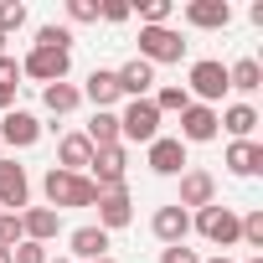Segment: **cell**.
I'll return each mask as SVG.
<instances>
[{"label": "cell", "instance_id": "obj_27", "mask_svg": "<svg viewBox=\"0 0 263 263\" xmlns=\"http://www.w3.org/2000/svg\"><path fill=\"white\" fill-rule=\"evenodd\" d=\"M26 26V0H0V36L11 42V31Z\"/></svg>", "mask_w": 263, "mask_h": 263}, {"label": "cell", "instance_id": "obj_14", "mask_svg": "<svg viewBox=\"0 0 263 263\" xmlns=\"http://www.w3.org/2000/svg\"><path fill=\"white\" fill-rule=\"evenodd\" d=\"M98 227L103 232H119V227H129L135 222V201H129V191L119 186V191H98Z\"/></svg>", "mask_w": 263, "mask_h": 263}, {"label": "cell", "instance_id": "obj_24", "mask_svg": "<svg viewBox=\"0 0 263 263\" xmlns=\"http://www.w3.org/2000/svg\"><path fill=\"white\" fill-rule=\"evenodd\" d=\"M78 103H83V93H78L72 83H47V88H42V108H47V114H57V119H62V114H72Z\"/></svg>", "mask_w": 263, "mask_h": 263}, {"label": "cell", "instance_id": "obj_25", "mask_svg": "<svg viewBox=\"0 0 263 263\" xmlns=\"http://www.w3.org/2000/svg\"><path fill=\"white\" fill-rule=\"evenodd\" d=\"M83 135H88V145H93V150H108V145H119V114H114V108L93 114V124L83 129Z\"/></svg>", "mask_w": 263, "mask_h": 263}, {"label": "cell", "instance_id": "obj_2", "mask_svg": "<svg viewBox=\"0 0 263 263\" xmlns=\"http://www.w3.org/2000/svg\"><path fill=\"white\" fill-rule=\"evenodd\" d=\"M155 145L160 140V108L150 98H129V108L119 114V145Z\"/></svg>", "mask_w": 263, "mask_h": 263}, {"label": "cell", "instance_id": "obj_4", "mask_svg": "<svg viewBox=\"0 0 263 263\" xmlns=\"http://www.w3.org/2000/svg\"><path fill=\"white\" fill-rule=\"evenodd\" d=\"M237 222H242V217H237L232 206H222V201H212V206H201V212L191 217V227H196L212 248H222V253L237 242Z\"/></svg>", "mask_w": 263, "mask_h": 263}, {"label": "cell", "instance_id": "obj_29", "mask_svg": "<svg viewBox=\"0 0 263 263\" xmlns=\"http://www.w3.org/2000/svg\"><path fill=\"white\" fill-rule=\"evenodd\" d=\"M36 47H52V52H72V31H67V26H42V31H36Z\"/></svg>", "mask_w": 263, "mask_h": 263}, {"label": "cell", "instance_id": "obj_12", "mask_svg": "<svg viewBox=\"0 0 263 263\" xmlns=\"http://www.w3.org/2000/svg\"><path fill=\"white\" fill-rule=\"evenodd\" d=\"M67 258H72V263H98V258H108V232H103L98 222L72 227V237H67Z\"/></svg>", "mask_w": 263, "mask_h": 263}, {"label": "cell", "instance_id": "obj_30", "mask_svg": "<svg viewBox=\"0 0 263 263\" xmlns=\"http://www.w3.org/2000/svg\"><path fill=\"white\" fill-rule=\"evenodd\" d=\"M26 232H21V212H0V248H16Z\"/></svg>", "mask_w": 263, "mask_h": 263}, {"label": "cell", "instance_id": "obj_9", "mask_svg": "<svg viewBox=\"0 0 263 263\" xmlns=\"http://www.w3.org/2000/svg\"><path fill=\"white\" fill-rule=\"evenodd\" d=\"M31 201V176L16 160H0V212H26Z\"/></svg>", "mask_w": 263, "mask_h": 263}, {"label": "cell", "instance_id": "obj_23", "mask_svg": "<svg viewBox=\"0 0 263 263\" xmlns=\"http://www.w3.org/2000/svg\"><path fill=\"white\" fill-rule=\"evenodd\" d=\"M227 88H237V93H258V88H263V62H258V57H237V62L227 67Z\"/></svg>", "mask_w": 263, "mask_h": 263}, {"label": "cell", "instance_id": "obj_26", "mask_svg": "<svg viewBox=\"0 0 263 263\" xmlns=\"http://www.w3.org/2000/svg\"><path fill=\"white\" fill-rule=\"evenodd\" d=\"M150 103H155V108H160V119H165V114H186V108H191V93H186V83H165Z\"/></svg>", "mask_w": 263, "mask_h": 263}, {"label": "cell", "instance_id": "obj_19", "mask_svg": "<svg viewBox=\"0 0 263 263\" xmlns=\"http://www.w3.org/2000/svg\"><path fill=\"white\" fill-rule=\"evenodd\" d=\"M114 78H119V93H124V98H150V88H155V67H150L145 57H129Z\"/></svg>", "mask_w": 263, "mask_h": 263}, {"label": "cell", "instance_id": "obj_6", "mask_svg": "<svg viewBox=\"0 0 263 263\" xmlns=\"http://www.w3.org/2000/svg\"><path fill=\"white\" fill-rule=\"evenodd\" d=\"M21 72H26V78H36L42 88H47V83H67V72H72V52L31 47V52H26V62H21Z\"/></svg>", "mask_w": 263, "mask_h": 263}, {"label": "cell", "instance_id": "obj_36", "mask_svg": "<svg viewBox=\"0 0 263 263\" xmlns=\"http://www.w3.org/2000/svg\"><path fill=\"white\" fill-rule=\"evenodd\" d=\"M16 88H21V83H0V114L16 108Z\"/></svg>", "mask_w": 263, "mask_h": 263}, {"label": "cell", "instance_id": "obj_13", "mask_svg": "<svg viewBox=\"0 0 263 263\" xmlns=\"http://www.w3.org/2000/svg\"><path fill=\"white\" fill-rule=\"evenodd\" d=\"M222 129H217V108H206V103H191L186 114H181V145H206V140H217Z\"/></svg>", "mask_w": 263, "mask_h": 263}, {"label": "cell", "instance_id": "obj_3", "mask_svg": "<svg viewBox=\"0 0 263 263\" xmlns=\"http://www.w3.org/2000/svg\"><path fill=\"white\" fill-rule=\"evenodd\" d=\"M186 93H191V103H206V108H217V98L227 93V67H222L217 57H201V62H191V72H186Z\"/></svg>", "mask_w": 263, "mask_h": 263}, {"label": "cell", "instance_id": "obj_11", "mask_svg": "<svg viewBox=\"0 0 263 263\" xmlns=\"http://www.w3.org/2000/svg\"><path fill=\"white\" fill-rule=\"evenodd\" d=\"M145 150H150V155H145V165H150L155 176H181V171L191 165V160H186V145H181L176 135H160V140H155V145H145Z\"/></svg>", "mask_w": 263, "mask_h": 263}, {"label": "cell", "instance_id": "obj_37", "mask_svg": "<svg viewBox=\"0 0 263 263\" xmlns=\"http://www.w3.org/2000/svg\"><path fill=\"white\" fill-rule=\"evenodd\" d=\"M201 263H232V258H227V253H217V258H201Z\"/></svg>", "mask_w": 263, "mask_h": 263}, {"label": "cell", "instance_id": "obj_42", "mask_svg": "<svg viewBox=\"0 0 263 263\" xmlns=\"http://www.w3.org/2000/svg\"><path fill=\"white\" fill-rule=\"evenodd\" d=\"M0 52H6V36H0Z\"/></svg>", "mask_w": 263, "mask_h": 263}, {"label": "cell", "instance_id": "obj_20", "mask_svg": "<svg viewBox=\"0 0 263 263\" xmlns=\"http://www.w3.org/2000/svg\"><path fill=\"white\" fill-rule=\"evenodd\" d=\"M57 227H62V212H52V206H26L21 212V232H26V242H52L57 237Z\"/></svg>", "mask_w": 263, "mask_h": 263}, {"label": "cell", "instance_id": "obj_41", "mask_svg": "<svg viewBox=\"0 0 263 263\" xmlns=\"http://www.w3.org/2000/svg\"><path fill=\"white\" fill-rule=\"evenodd\" d=\"M0 160H6V145H0Z\"/></svg>", "mask_w": 263, "mask_h": 263}, {"label": "cell", "instance_id": "obj_22", "mask_svg": "<svg viewBox=\"0 0 263 263\" xmlns=\"http://www.w3.org/2000/svg\"><path fill=\"white\" fill-rule=\"evenodd\" d=\"M227 171L242 176V181L258 176V171H263V145H258V140H232V145H227Z\"/></svg>", "mask_w": 263, "mask_h": 263}, {"label": "cell", "instance_id": "obj_32", "mask_svg": "<svg viewBox=\"0 0 263 263\" xmlns=\"http://www.w3.org/2000/svg\"><path fill=\"white\" fill-rule=\"evenodd\" d=\"M129 16H135V11H129V0H98V21H129Z\"/></svg>", "mask_w": 263, "mask_h": 263}, {"label": "cell", "instance_id": "obj_43", "mask_svg": "<svg viewBox=\"0 0 263 263\" xmlns=\"http://www.w3.org/2000/svg\"><path fill=\"white\" fill-rule=\"evenodd\" d=\"M98 263H114V258H98Z\"/></svg>", "mask_w": 263, "mask_h": 263}, {"label": "cell", "instance_id": "obj_35", "mask_svg": "<svg viewBox=\"0 0 263 263\" xmlns=\"http://www.w3.org/2000/svg\"><path fill=\"white\" fill-rule=\"evenodd\" d=\"M16 78H21V62L0 52V83H16Z\"/></svg>", "mask_w": 263, "mask_h": 263}, {"label": "cell", "instance_id": "obj_5", "mask_svg": "<svg viewBox=\"0 0 263 263\" xmlns=\"http://www.w3.org/2000/svg\"><path fill=\"white\" fill-rule=\"evenodd\" d=\"M140 57L150 67H165V62H181L186 57V42L171 26H140Z\"/></svg>", "mask_w": 263, "mask_h": 263}, {"label": "cell", "instance_id": "obj_31", "mask_svg": "<svg viewBox=\"0 0 263 263\" xmlns=\"http://www.w3.org/2000/svg\"><path fill=\"white\" fill-rule=\"evenodd\" d=\"M11 263H47V248H42V242H26V237H21V242L11 248Z\"/></svg>", "mask_w": 263, "mask_h": 263}, {"label": "cell", "instance_id": "obj_34", "mask_svg": "<svg viewBox=\"0 0 263 263\" xmlns=\"http://www.w3.org/2000/svg\"><path fill=\"white\" fill-rule=\"evenodd\" d=\"M160 263H201V258H196V248L176 242V248H165V253H160Z\"/></svg>", "mask_w": 263, "mask_h": 263}, {"label": "cell", "instance_id": "obj_33", "mask_svg": "<svg viewBox=\"0 0 263 263\" xmlns=\"http://www.w3.org/2000/svg\"><path fill=\"white\" fill-rule=\"evenodd\" d=\"M67 21H78V26L98 21V0H67Z\"/></svg>", "mask_w": 263, "mask_h": 263}, {"label": "cell", "instance_id": "obj_39", "mask_svg": "<svg viewBox=\"0 0 263 263\" xmlns=\"http://www.w3.org/2000/svg\"><path fill=\"white\" fill-rule=\"evenodd\" d=\"M242 263H263V253H253V258H242Z\"/></svg>", "mask_w": 263, "mask_h": 263}, {"label": "cell", "instance_id": "obj_15", "mask_svg": "<svg viewBox=\"0 0 263 263\" xmlns=\"http://www.w3.org/2000/svg\"><path fill=\"white\" fill-rule=\"evenodd\" d=\"M150 232H155L165 248H176V242H186V237H191V212H181L176 201H171V206H155V217H150Z\"/></svg>", "mask_w": 263, "mask_h": 263}, {"label": "cell", "instance_id": "obj_17", "mask_svg": "<svg viewBox=\"0 0 263 263\" xmlns=\"http://www.w3.org/2000/svg\"><path fill=\"white\" fill-rule=\"evenodd\" d=\"M78 93L93 103V114H103V108H114V103L124 98V93H119V78H114V67H93V72H88V83H83Z\"/></svg>", "mask_w": 263, "mask_h": 263}, {"label": "cell", "instance_id": "obj_8", "mask_svg": "<svg viewBox=\"0 0 263 263\" xmlns=\"http://www.w3.org/2000/svg\"><path fill=\"white\" fill-rule=\"evenodd\" d=\"M42 119L36 114H26V108H11L6 119H0V145H11V150H31L36 140H42Z\"/></svg>", "mask_w": 263, "mask_h": 263}, {"label": "cell", "instance_id": "obj_16", "mask_svg": "<svg viewBox=\"0 0 263 263\" xmlns=\"http://www.w3.org/2000/svg\"><path fill=\"white\" fill-rule=\"evenodd\" d=\"M88 165H93V145H88V135H83V129H72V135H62V140H57V171L88 176Z\"/></svg>", "mask_w": 263, "mask_h": 263}, {"label": "cell", "instance_id": "obj_28", "mask_svg": "<svg viewBox=\"0 0 263 263\" xmlns=\"http://www.w3.org/2000/svg\"><path fill=\"white\" fill-rule=\"evenodd\" d=\"M129 11H140V26H165L171 21V0H145V6H129Z\"/></svg>", "mask_w": 263, "mask_h": 263}, {"label": "cell", "instance_id": "obj_18", "mask_svg": "<svg viewBox=\"0 0 263 263\" xmlns=\"http://www.w3.org/2000/svg\"><path fill=\"white\" fill-rule=\"evenodd\" d=\"M186 26H196V31H227L232 26V6H227V0H191V6H186Z\"/></svg>", "mask_w": 263, "mask_h": 263}, {"label": "cell", "instance_id": "obj_1", "mask_svg": "<svg viewBox=\"0 0 263 263\" xmlns=\"http://www.w3.org/2000/svg\"><path fill=\"white\" fill-rule=\"evenodd\" d=\"M42 191H47L52 212H62V206H93L98 201V186L88 176H72V171H57V165L42 176Z\"/></svg>", "mask_w": 263, "mask_h": 263}, {"label": "cell", "instance_id": "obj_10", "mask_svg": "<svg viewBox=\"0 0 263 263\" xmlns=\"http://www.w3.org/2000/svg\"><path fill=\"white\" fill-rule=\"evenodd\" d=\"M212 201H217V176L186 165V171H181V201H176V206H181V212H191V206L201 212V206H212Z\"/></svg>", "mask_w": 263, "mask_h": 263}, {"label": "cell", "instance_id": "obj_38", "mask_svg": "<svg viewBox=\"0 0 263 263\" xmlns=\"http://www.w3.org/2000/svg\"><path fill=\"white\" fill-rule=\"evenodd\" d=\"M0 263H11V248H0Z\"/></svg>", "mask_w": 263, "mask_h": 263}, {"label": "cell", "instance_id": "obj_7", "mask_svg": "<svg viewBox=\"0 0 263 263\" xmlns=\"http://www.w3.org/2000/svg\"><path fill=\"white\" fill-rule=\"evenodd\" d=\"M129 176V150L124 145H108V150H93V165H88V181L98 191H119Z\"/></svg>", "mask_w": 263, "mask_h": 263}, {"label": "cell", "instance_id": "obj_21", "mask_svg": "<svg viewBox=\"0 0 263 263\" xmlns=\"http://www.w3.org/2000/svg\"><path fill=\"white\" fill-rule=\"evenodd\" d=\"M217 129H227L232 140H253L258 108H253V103H227V108H217Z\"/></svg>", "mask_w": 263, "mask_h": 263}, {"label": "cell", "instance_id": "obj_40", "mask_svg": "<svg viewBox=\"0 0 263 263\" xmlns=\"http://www.w3.org/2000/svg\"><path fill=\"white\" fill-rule=\"evenodd\" d=\"M47 263H72V258H47Z\"/></svg>", "mask_w": 263, "mask_h": 263}]
</instances>
